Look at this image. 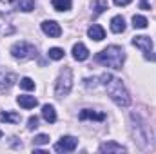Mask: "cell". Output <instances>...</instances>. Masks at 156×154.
I'll return each instance as SVG.
<instances>
[{
    "mask_svg": "<svg viewBox=\"0 0 156 154\" xmlns=\"http://www.w3.org/2000/svg\"><path fill=\"white\" fill-rule=\"evenodd\" d=\"M94 60L105 67H111V69H122L123 62H125V51L120 47V45H109L105 47L104 51H100Z\"/></svg>",
    "mask_w": 156,
    "mask_h": 154,
    "instance_id": "obj_1",
    "label": "cell"
},
{
    "mask_svg": "<svg viewBox=\"0 0 156 154\" xmlns=\"http://www.w3.org/2000/svg\"><path fill=\"white\" fill-rule=\"evenodd\" d=\"M105 89H107V94L111 96V100L118 107H129L131 96H129V93H127V89H125V85L122 83L120 78L111 76V80L105 83Z\"/></svg>",
    "mask_w": 156,
    "mask_h": 154,
    "instance_id": "obj_2",
    "label": "cell"
},
{
    "mask_svg": "<svg viewBox=\"0 0 156 154\" xmlns=\"http://www.w3.org/2000/svg\"><path fill=\"white\" fill-rule=\"evenodd\" d=\"M131 120H133L131 129H133L134 142H136L142 149H147V143H149V140H151V131L147 129V125H145L144 121H140V120H138V116H136V114L131 116Z\"/></svg>",
    "mask_w": 156,
    "mask_h": 154,
    "instance_id": "obj_3",
    "label": "cell"
},
{
    "mask_svg": "<svg viewBox=\"0 0 156 154\" xmlns=\"http://www.w3.org/2000/svg\"><path fill=\"white\" fill-rule=\"evenodd\" d=\"M71 87H73V73L69 67H66L60 76L56 80V85H55V96L56 98H64L71 93Z\"/></svg>",
    "mask_w": 156,
    "mask_h": 154,
    "instance_id": "obj_4",
    "label": "cell"
},
{
    "mask_svg": "<svg viewBox=\"0 0 156 154\" xmlns=\"http://www.w3.org/2000/svg\"><path fill=\"white\" fill-rule=\"evenodd\" d=\"M11 54L15 58H18V60H27V58H33L37 54V49L29 42H16L11 47Z\"/></svg>",
    "mask_w": 156,
    "mask_h": 154,
    "instance_id": "obj_5",
    "label": "cell"
},
{
    "mask_svg": "<svg viewBox=\"0 0 156 154\" xmlns=\"http://www.w3.org/2000/svg\"><path fill=\"white\" fill-rule=\"evenodd\" d=\"M78 145V140L75 136H64L60 142H56L55 151L56 152H73Z\"/></svg>",
    "mask_w": 156,
    "mask_h": 154,
    "instance_id": "obj_6",
    "label": "cell"
},
{
    "mask_svg": "<svg viewBox=\"0 0 156 154\" xmlns=\"http://www.w3.org/2000/svg\"><path fill=\"white\" fill-rule=\"evenodd\" d=\"M42 31L49 37V38H58L62 35V27L55 22V20H45L42 22Z\"/></svg>",
    "mask_w": 156,
    "mask_h": 154,
    "instance_id": "obj_7",
    "label": "cell"
},
{
    "mask_svg": "<svg viewBox=\"0 0 156 154\" xmlns=\"http://www.w3.org/2000/svg\"><path fill=\"white\" fill-rule=\"evenodd\" d=\"M133 45H136L138 49H142L144 53H151L153 51V40L151 37H134L133 38Z\"/></svg>",
    "mask_w": 156,
    "mask_h": 154,
    "instance_id": "obj_8",
    "label": "cell"
},
{
    "mask_svg": "<svg viewBox=\"0 0 156 154\" xmlns=\"http://www.w3.org/2000/svg\"><path fill=\"white\" fill-rule=\"evenodd\" d=\"M73 58L78 60V62H83V60H87L89 58V51H87V47L83 45V44H75L73 45Z\"/></svg>",
    "mask_w": 156,
    "mask_h": 154,
    "instance_id": "obj_9",
    "label": "cell"
},
{
    "mask_svg": "<svg viewBox=\"0 0 156 154\" xmlns=\"http://www.w3.org/2000/svg\"><path fill=\"white\" fill-rule=\"evenodd\" d=\"M78 118L83 121V120H96V121H104L105 120V114L104 113H96V111H91V109H83L80 111Z\"/></svg>",
    "mask_w": 156,
    "mask_h": 154,
    "instance_id": "obj_10",
    "label": "cell"
},
{
    "mask_svg": "<svg viewBox=\"0 0 156 154\" xmlns=\"http://www.w3.org/2000/svg\"><path fill=\"white\" fill-rule=\"evenodd\" d=\"M98 151H100V152H125L127 149H125L123 145L116 143V142H107V143H102V145L98 147Z\"/></svg>",
    "mask_w": 156,
    "mask_h": 154,
    "instance_id": "obj_11",
    "label": "cell"
},
{
    "mask_svg": "<svg viewBox=\"0 0 156 154\" xmlns=\"http://www.w3.org/2000/svg\"><path fill=\"white\" fill-rule=\"evenodd\" d=\"M87 35H89V38L94 40V42H100V40L105 38V31H104V27H102V26H98V24L91 26V27L87 29Z\"/></svg>",
    "mask_w": 156,
    "mask_h": 154,
    "instance_id": "obj_12",
    "label": "cell"
},
{
    "mask_svg": "<svg viewBox=\"0 0 156 154\" xmlns=\"http://www.w3.org/2000/svg\"><path fill=\"white\" fill-rule=\"evenodd\" d=\"M16 103H18L20 107H24V109H33V107L38 105V100H37L35 96H26V94H22V96L16 98Z\"/></svg>",
    "mask_w": 156,
    "mask_h": 154,
    "instance_id": "obj_13",
    "label": "cell"
},
{
    "mask_svg": "<svg viewBox=\"0 0 156 154\" xmlns=\"http://www.w3.org/2000/svg\"><path fill=\"white\" fill-rule=\"evenodd\" d=\"M42 118L47 121V123H55L56 121V111H55V107L53 105H44L42 107Z\"/></svg>",
    "mask_w": 156,
    "mask_h": 154,
    "instance_id": "obj_14",
    "label": "cell"
},
{
    "mask_svg": "<svg viewBox=\"0 0 156 154\" xmlns=\"http://www.w3.org/2000/svg\"><path fill=\"white\" fill-rule=\"evenodd\" d=\"M111 31L116 33V35L125 31V20H123V16H113V20H111Z\"/></svg>",
    "mask_w": 156,
    "mask_h": 154,
    "instance_id": "obj_15",
    "label": "cell"
},
{
    "mask_svg": "<svg viewBox=\"0 0 156 154\" xmlns=\"http://www.w3.org/2000/svg\"><path fill=\"white\" fill-rule=\"evenodd\" d=\"M15 75H5V73H0V91H5L9 89L13 83H15Z\"/></svg>",
    "mask_w": 156,
    "mask_h": 154,
    "instance_id": "obj_16",
    "label": "cell"
},
{
    "mask_svg": "<svg viewBox=\"0 0 156 154\" xmlns=\"http://www.w3.org/2000/svg\"><path fill=\"white\" fill-rule=\"evenodd\" d=\"M22 116L18 113H0V121H5V123H20Z\"/></svg>",
    "mask_w": 156,
    "mask_h": 154,
    "instance_id": "obj_17",
    "label": "cell"
},
{
    "mask_svg": "<svg viewBox=\"0 0 156 154\" xmlns=\"http://www.w3.org/2000/svg\"><path fill=\"white\" fill-rule=\"evenodd\" d=\"M147 26H149V22H147L145 16H142V15H134L133 16V27L134 29H145Z\"/></svg>",
    "mask_w": 156,
    "mask_h": 154,
    "instance_id": "obj_18",
    "label": "cell"
},
{
    "mask_svg": "<svg viewBox=\"0 0 156 154\" xmlns=\"http://www.w3.org/2000/svg\"><path fill=\"white\" fill-rule=\"evenodd\" d=\"M16 7L24 13H29L35 9V0H16Z\"/></svg>",
    "mask_w": 156,
    "mask_h": 154,
    "instance_id": "obj_19",
    "label": "cell"
},
{
    "mask_svg": "<svg viewBox=\"0 0 156 154\" xmlns=\"http://www.w3.org/2000/svg\"><path fill=\"white\" fill-rule=\"evenodd\" d=\"M51 4L56 11H67V9H71L73 2L71 0H51Z\"/></svg>",
    "mask_w": 156,
    "mask_h": 154,
    "instance_id": "obj_20",
    "label": "cell"
},
{
    "mask_svg": "<svg viewBox=\"0 0 156 154\" xmlns=\"http://www.w3.org/2000/svg\"><path fill=\"white\" fill-rule=\"evenodd\" d=\"M47 54H49L51 60H62L66 53H64V49H60V47H51V49L47 51Z\"/></svg>",
    "mask_w": 156,
    "mask_h": 154,
    "instance_id": "obj_21",
    "label": "cell"
},
{
    "mask_svg": "<svg viewBox=\"0 0 156 154\" xmlns=\"http://www.w3.org/2000/svg\"><path fill=\"white\" fill-rule=\"evenodd\" d=\"M93 9H94V15H100L107 9V0H94L93 2Z\"/></svg>",
    "mask_w": 156,
    "mask_h": 154,
    "instance_id": "obj_22",
    "label": "cell"
},
{
    "mask_svg": "<svg viewBox=\"0 0 156 154\" xmlns=\"http://www.w3.org/2000/svg\"><path fill=\"white\" fill-rule=\"evenodd\" d=\"M15 7V0H0V13H9Z\"/></svg>",
    "mask_w": 156,
    "mask_h": 154,
    "instance_id": "obj_23",
    "label": "cell"
},
{
    "mask_svg": "<svg viewBox=\"0 0 156 154\" xmlns=\"http://www.w3.org/2000/svg\"><path fill=\"white\" fill-rule=\"evenodd\" d=\"M20 87H22V89H26V91H33V89H35V82H33V80H31V78H22V80H20Z\"/></svg>",
    "mask_w": 156,
    "mask_h": 154,
    "instance_id": "obj_24",
    "label": "cell"
},
{
    "mask_svg": "<svg viewBox=\"0 0 156 154\" xmlns=\"http://www.w3.org/2000/svg\"><path fill=\"white\" fill-rule=\"evenodd\" d=\"M33 143L35 145H45V143H49V136L47 134H38V136H35Z\"/></svg>",
    "mask_w": 156,
    "mask_h": 154,
    "instance_id": "obj_25",
    "label": "cell"
},
{
    "mask_svg": "<svg viewBox=\"0 0 156 154\" xmlns=\"http://www.w3.org/2000/svg\"><path fill=\"white\" fill-rule=\"evenodd\" d=\"M37 127H38V118H37V116H31V118L27 120V129L33 131V129H37Z\"/></svg>",
    "mask_w": 156,
    "mask_h": 154,
    "instance_id": "obj_26",
    "label": "cell"
},
{
    "mask_svg": "<svg viewBox=\"0 0 156 154\" xmlns=\"http://www.w3.org/2000/svg\"><path fill=\"white\" fill-rule=\"evenodd\" d=\"M94 85H96V78H87V80H85V87L91 89V87H94Z\"/></svg>",
    "mask_w": 156,
    "mask_h": 154,
    "instance_id": "obj_27",
    "label": "cell"
},
{
    "mask_svg": "<svg viewBox=\"0 0 156 154\" xmlns=\"http://www.w3.org/2000/svg\"><path fill=\"white\" fill-rule=\"evenodd\" d=\"M100 80H102V83L105 85V83L111 80V75H109V73H105V75H102V76H100Z\"/></svg>",
    "mask_w": 156,
    "mask_h": 154,
    "instance_id": "obj_28",
    "label": "cell"
},
{
    "mask_svg": "<svg viewBox=\"0 0 156 154\" xmlns=\"http://www.w3.org/2000/svg\"><path fill=\"white\" fill-rule=\"evenodd\" d=\"M140 9H151L149 0H142V2H140Z\"/></svg>",
    "mask_w": 156,
    "mask_h": 154,
    "instance_id": "obj_29",
    "label": "cell"
},
{
    "mask_svg": "<svg viewBox=\"0 0 156 154\" xmlns=\"http://www.w3.org/2000/svg\"><path fill=\"white\" fill-rule=\"evenodd\" d=\"M131 2H133V0H115V4H116V5H129Z\"/></svg>",
    "mask_w": 156,
    "mask_h": 154,
    "instance_id": "obj_30",
    "label": "cell"
},
{
    "mask_svg": "<svg viewBox=\"0 0 156 154\" xmlns=\"http://www.w3.org/2000/svg\"><path fill=\"white\" fill-rule=\"evenodd\" d=\"M0 138H2V131H0Z\"/></svg>",
    "mask_w": 156,
    "mask_h": 154,
    "instance_id": "obj_31",
    "label": "cell"
}]
</instances>
